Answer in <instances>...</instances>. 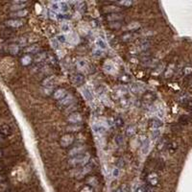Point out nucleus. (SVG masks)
Returning a JSON list of instances; mask_svg holds the SVG:
<instances>
[{
    "mask_svg": "<svg viewBox=\"0 0 192 192\" xmlns=\"http://www.w3.org/2000/svg\"><path fill=\"white\" fill-rule=\"evenodd\" d=\"M88 160H89V154H87V152H84L78 156H75V157H72L69 160V163L73 166L85 165L88 163Z\"/></svg>",
    "mask_w": 192,
    "mask_h": 192,
    "instance_id": "obj_1",
    "label": "nucleus"
},
{
    "mask_svg": "<svg viewBox=\"0 0 192 192\" xmlns=\"http://www.w3.org/2000/svg\"><path fill=\"white\" fill-rule=\"evenodd\" d=\"M74 135L72 134H65L61 137V140H60V143H61V146L63 148H67L71 146L74 142Z\"/></svg>",
    "mask_w": 192,
    "mask_h": 192,
    "instance_id": "obj_2",
    "label": "nucleus"
},
{
    "mask_svg": "<svg viewBox=\"0 0 192 192\" xmlns=\"http://www.w3.org/2000/svg\"><path fill=\"white\" fill-rule=\"evenodd\" d=\"M157 99V95L153 91H147L142 96V103L145 106H150L154 103V101Z\"/></svg>",
    "mask_w": 192,
    "mask_h": 192,
    "instance_id": "obj_3",
    "label": "nucleus"
},
{
    "mask_svg": "<svg viewBox=\"0 0 192 192\" xmlns=\"http://www.w3.org/2000/svg\"><path fill=\"white\" fill-rule=\"evenodd\" d=\"M82 115L78 111H72L67 117L68 122L72 124H80L82 122Z\"/></svg>",
    "mask_w": 192,
    "mask_h": 192,
    "instance_id": "obj_4",
    "label": "nucleus"
},
{
    "mask_svg": "<svg viewBox=\"0 0 192 192\" xmlns=\"http://www.w3.org/2000/svg\"><path fill=\"white\" fill-rule=\"evenodd\" d=\"M71 81L75 86H82L83 84L85 83L86 78H85V75L82 74V73H75V74L72 75Z\"/></svg>",
    "mask_w": 192,
    "mask_h": 192,
    "instance_id": "obj_5",
    "label": "nucleus"
},
{
    "mask_svg": "<svg viewBox=\"0 0 192 192\" xmlns=\"http://www.w3.org/2000/svg\"><path fill=\"white\" fill-rule=\"evenodd\" d=\"M73 101H74L73 95L67 93L62 100H60V105L63 107H69L72 103H73Z\"/></svg>",
    "mask_w": 192,
    "mask_h": 192,
    "instance_id": "obj_6",
    "label": "nucleus"
},
{
    "mask_svg": "<svg viewBox=\"0 0 192 192\" xmlns=\"http://www.w3.org/2000/svg\"><path fill=\"white\" fill-rule=\"evenodd\" d=\"M107 20L111 22H119L120 20L123 19V15L121 14H118V13H112V14H109L107 15Z\"/></svg>",
    "mask_w": 192,
    "mask_h": 192,
    "instance_id": "obj_7",
    "label": "nucleus"
},
{
    "mask_svg": "<svg viewBox=\"0 0 192 192\" xmlns=\"http://www.w3.org/2000/svg\"><path fill=\"white\" fill-rule=\"evenodd\" d=\"M149 127L152 130H159L163 127V121L159 118H152L149 122Z\"/></svg>",
    "mask_w": 192,
    "mask_h": 192,
    "instance_id": "obj_8",
    "label": "nucleus"
},
{
    "mask_svg": "<svg viewBox=\"0 0 192 192\" xmlns=\"http://www.w3.org/2000/svg\"><path fill=\"white\" fill-rule=\"evenodd\" d=\"M55 83H56V79L54 76L47 77L43 82V87L46 88H53L54 86H55Z\"/></svg>",
    "mask_w": 192,
    "mask_h": 192,
    "instance_id": "obj_9",
    "label": "nucleus"
},
{
    "mask_svg": "<svg viewBox=\"0 0 192 192\" xmlns=\"http://www.w3.org/2000/svg\"><path fill=\"white\" fill-rule=\"evenodd\" d=\"M92 129L94 131V133L97 134V135H103V134L106 133V131H107L105 126L101 123H94L92 125Z\"/></svg>",
    "mask_w": 192,
    "mask_h": 192,
    "instance_id": "obj_10",
    "label": "nucleus"
},
{
    "mask_svg": "<svg viewBox=\"0 0 192 192\" xmlns=\"http://www.w3.org/2000/svg\"><path fill=\"white\" fill-rule=\"evenodd\" d=\"M142 139H143L141 141V151H142L143 155H147L149 152V149H150V141L145 136H143Z\"/></svg>",
    "mask_w": 192,
    "mask_h": 192,
    "instance_id": "obj_11",
    "label": "nucleus"
},
{
    "mask_svg": "<svg viewBox=\"0 0 192 192\" xmlns=\"http://www.w3.org/2000/svg\"><path fill=\"white\" fill-rule=\"evenodd\" d=\"M67 91H65L64 88H59L57 91H55L53 92V97L57 99V100H62L65 95H67Z\"/></svg>",
    "mask_w": 192,
    "mask_h": 192,
    "instance_id": "obj_12",
    "label": "nucleus"
},
{
    "mask_svg": "<svg viewBox=\"0 0 192 192\" xmlns=\"http://www.w3.org/2000/svg\"><path fill=\"white\" fill-rule=\"evenodd\" d=\"M148 183L150 185H152V187H156L158 183H159V177L156 173H151L148 175Z\"/></svg>",
    "mask_w": 192,
    "mask_h": 192,
    "instance_id": "obj_13",
    "label": "nucleus"
},
{
    "mask_svg": "<svg viewBox=\"0 0 192 192\" xmlns=\"http://www.w3.org/2000/svg\"><path fill=\"white\" fill-rule=\"evenodd\" d=\"M82 93H83V95H84V97H85L87 101H89V102L93 101V99H94L93 94H92L91 91V89H89L88 87H84L82 88Z\"/></svg>",
    "mask_w": 192,
    "mask_h": 192,
    "instance_id": "obj_14",
    "label": "nucleus"
},
{
    "mask_svg": "<svg viewBox=\"0 0 192 192\" xmlns=\"http://www.w3.org/2000/svg\"><path fill=\"white\" fill-rule=\"evenodd\" d=\"M92 168H93L92 163H87V164H85V165H84L81 168V170H80L79 174H78V176H84V175H86V174H87L89 171L92 170Z\"/></svg>",
    "mask_w": 192,
    "mask_h": 192,
    "instance_id": "obj_15",
    "label": "nucleus"
},
{
    "mask_svg": "<svg viewBox=\"0 0 192 192\" xmlns=\"http://www.w3.org/2000/svg\"><path fill=\"white\" fill-rule=\"evenodd\" d=\"M84 152H86V151H85V148L83 146H75L74 148H72L69 151V156L72 158V157H75V156H78Z\"/></svg>",
    "mask_w": 192,
    "mask_h": 192,
    "instance_id": "obj_16",
    "label": "nucleus"
},
{
    "mask_svg": "<svg viewBox=\"0 0 192 192\" xmlns=\"http://www.w3.org/2000/svg\"><path fill=\"white\" fill-rule=\"evenodd\" d=\"M144 88H145V87H144L142 84H132L130 86L131 91L134 93H139L144 91Z\"/></svg>",
    "mask_w": 192,
    "mask_h": 192,
    "instance_id": "obj_17",
    "label": "nucleus"
},
{
    "mask_svg": "<svg viewBox=\"0 0 192 192\" xmlns=\"http://www.w3.org/2000/svg\"><path fill=\"white\" fill-rule=\"evenodd\" d=\"M115 92L117 97L121 99V98L125 97V96L128 94V88L125 87H117L115 89Z\"/></svg>",
    "mask_w": 192,
    "mask_h": 192,
    "instance_id": "obj_18",
    "label": "nucleus"
},
{
    "mask_svg": "<svg viewBox=\"0 0 192 192\" xmlns=\"http://www.w3.org/2000/svg\"><path fill=\"white\" fill-rule=\"evenodd\" d=\"M6 25L13 27V28H17L23 25V21L20 19H10L6 21Z\"/></svg>",
    "mask_w": 192,
    "mask_h": 192,
    "instance_id": "obj_19",
    "label": "nucleus"
},
{
    "mask_svg": "<svg viewBox=\"0 0 192 192\" xmlns=\"http://www.w3.org/2000/svg\"><path fill=\"white\" fill-rule=\"evenodd\" d=\"M27 2L25 1H15L13 3V5H12V7H11V10H14V11H20L22 10L24 7L26 6Z\"/></svg>",
    "mask_w": 192,
    "mask_h": 192,
    "instance_id": "obj_20",
    "label": "nucleus"
},
{
    "mask_svg": "<svg viewBox=\"0 0 192 192\" xmlns=\"http://www.w3.org/2000/svg\"><path fill=\"white\" fill-rule=\"evenodd\" d=\"M179 123L182 125H187L189 123H192V112L188 115H182L179 118Z\"/></svg>",
    "mask_w": 192,
    "mask_h": 192,
    "instance_id": "obj_21",
    "label": "nucleus"
},
{
    "mask_svg": "<svg viewBox=\"0 0 192 192\" xmlns=\"http://www.w3.org/2000/svg\"><path fill=\"white\" fill-rule=\"evenodd\" d=\"M95 44H96V46H97V48L98 49H100V50H106L107 49V47H108V45H107V43H106V41L102 39V38H97L96 39V40H95Z\"/></svg>",
    "mask_w": 192,
    "mask_h": 192,
    "instance_id": "obj_22",
    "label": "nucleus"
},
{
    "mask_svg": "<svg viewBox=\"0 0 192 192\" xmlns=\"http://www.w3.org/2000/svg\"><path fill=\"white\" fill-rule=\"evenodd\" d=\"M60 5V14H65L69 11V4L67 2H59Z\"/></svg>",
    "mask_w": 192,
    "mask_h": 192,
    "instance_id": "obj_23",
    "label": "nucleus"
},
{
    "mask_svg": "<svg viewBox=\"0 0 192 192\" xmlns=\"http://www.w3.org/2000/svg\"><path fill=\"white\" fill-rule=\"evenodd\" d=\"M104 71H106L107 73H112L115 71V67H113V64L110 61H108L104 63Z\"/></svg>",
    "mask_w": 192,
    "mask_h": 192,
    "instance_id": "obj_24",
    "label": "nucleus"
},
{
    "mask_svg": "<svg viewBox=\"0 0 192 192\" xmlns=\"http://www.w3.org/2000/svg\"><path fill=\"white\" fill-rule=\"evenodd\" d=\"M135 132H136V126L132 124V125H129L127 127V130H126V135H127L128 136H132L135 134Z\"/></svg>",
    "mask_w": 192,
    "mask_h": 192,
    "instance_id": "obj_25",
    "label": "nucleus"
},
{
    "mask_svg": "<svg viewBox=\"0 0 192 192\" xmlns=\"http://www.w3.org/2000/svg\"><path fill=\"white\" fill-rule=\"evenodd\" d=\"M27 14H28L27 10H20V11H16V12H14V13H12L11 16H13V17H23V16H25Z\"/></svg>",
    "mask_w": 192,
    "mask_h": 192,
    "instance_id": "obj_26",
    "label": "nucleus"
},
{
    "mask_svg": "<svg viewBox=\"0 0 192 192\" xmlns=\"http://www.w3.org/2000/svg\"><path fill=\"white\" fill-rule=\"evenodd\" d=\"M32 62H33V58L31 55H25L21 58V63L23 65H29L32 63Z\"/></svg>",
    "mask_w": 192,
    "mask_h": 192,
    "instance_id": "obj_27",
    "label": "nucleus"
},
{
    "mask_svg": "<svg viewBox=\"0 0 192 192\" xmlns=\"http://www.w3.org/2000/svg\"><path fill=\"white\" fill-rule=\"evenodd\" d=\"M45 59H46V53H37L34 58L35 62H37V63L43 62Z\"/></svg>",
    "mask_w": 192,
    "mask_h": 192,
    "instance_id": "obj_28",
    "label": "nucleus"
},
{
    "mask_svg": "<svg viewBox=\"0 0 192 192\" xmlns=\"http://www.w3.org/2000/svg\"><path fill=\"white\" fill-rule=\"evenodd\" d=\"M9 52L13 55H16L19 52V44H11L9 46Z\"/></svg>",
    "mask_w": 192,
    "mask_h": 192,
    "instance_id": "obj_29",
    "label": "nucleus"
},
{
    "mask_svg": "<svg viewBox=\"0 0 192 192\" xmlns=\"http://www.w3.org/2000/svg\"><path fill=\"white\" fill-rule=\"evenodd\" d=\"M26 52L28 53H31V54H37L39 53V47L38 45H32V46H28L26 49H25Z\"/></svg>",
    "mask_w": 192,
    "mask_h": 192,
    "instance_id": "obj_30",
    "label": "nucleus"
},
{
    "mask_svg": "<svg viewBox=\"0 0 192 192\" xmlns=\"http://www.w3.org/2000/svg\"><path fill=\"white\" fill-rule=\"evenodd\" d=\"M135 34L134 32H128L122 36V39L125 41H130L135 38Z\"/></svg>",
    "mask_w": 192,
    "mask_h": 192,
    "instance_id": "obj_31",
    "label": "nucleus"
},
{
    "mask_svg": "<svg viewBox=\"0 0 192 192\" xmlns=\"http://www.w3.org/2000/svg\"><path fill=\"white\" fill-rule=\"evenodd\" d=\"M87 67V63L86 60L80 59V60H78V61H77V67L79 69H84V68H86Z\"/></svg>",
    "mask_w": 192,
    "mask_h": 192,
    "instance_id": "obj_32",
    "label": "nucleus"
},
{
    "mask_svg": "<svg viewBox=\"0 0 192 192\" xmlns=\"http://www.w3.org/2000/svg\"><path fill=\"white\" fill-rule=\"evenodd\" d=\"M0 133L5 135H11V128L9 127L8 125H3L1 128H0Z\"/></svg>",
    "mask_w": 192,
    "mask_h": 192,
    "instance_id": "obj_33",
    "label": "nucleus"
},
{
    "mask_svg": "<svg viewBox=\"0 0 192 192\" xmlns=\"http://www.w3.org/2000/svg\"><path fill=\"white\" fill-rule=\"evenodd\" d=\"M61 30L63 33H69L71 31V26L68 22H63L61 25Z\"/></svg>",
    "mask_w": 192,
    "mask_h": 192,
    "instance_id": "obj_34",
    "label": "nucleus"
},
{
    "mask_svg": "<svg viewBox=\"0 0 192 192\" xmlns=\"http://www.w3.org/2000/svg\"><path fill=\"white\" fill-rule=\"evenodd\" d=\"M174 68H175L174 64H170L169 67H167V69L165 70V77L166 78H170L173 75V73H174Z\"/></svg>",
    "mask_w": 192,
    "mask_h": 192,
    "instance_id": "obj_35",
    "label": "nucleus"
},
{
    "mask_svg": "<svg viewBox=\"0 0 192 192\" xmlns=\"http://www.w3.org/2000/svg\"><path fill=\"white\" fill-rule=\"evenodd\" d=\"M183 74L187 77H189L192 75V67L191 65H187L185 67H183Z\"/></svg>",
    "mask_w": 192,
    "mask_h": 192,
    "instance_id": "obj_36",
    "label": "nucleus"
},
{
    "mask_svg": "<svg viewBox=\"0 0 192 192\" xmlns=\"http://www.w3.org/2000/svg\"><path fill=\"white\" fill-rule=\"evenodd\" d=\"M76 6H77L78 11H79L81 14L85 13V11H86V4H85V2H77Z\"/></svg>",
    "mask_w": 192,
    "mask_h": 192,
    "instance_id": "obj_37",
    "label": "nucleus"
},
{
    "mask_svg": "<svg viewBox=\"0 0 192 192\" xmlns=\"http://www.w3.org/2000/svg\"><path fill=\"white\" fill-rule=\"evenodd\" d=\"M115 142L118 146H123V144H124V139H123V136L121 135H117L115 136Z\"/></svg>",
    "mask_w": 192,
    "mask_h": 192,
    "instance_id": "obj_38",
    "label": "nucleus"
},
{
    "mask_svg": "<svg viewBox=\"0 0 192 192\" xmlns=\"http://www.w3.org/2000/svg\"><path fill=\"white\" fill-rule=\"evenodd\" d=\"M80 129H81V125H79V124H73L72 126L67 127V130L69 132H76V131H79Z\"/></svg>",
    "mask_w": 192,
    "mask_h": 192,
    "instance_id": "obj_39",
    "label": "nucleus"
},
{
    "mask_svg": "<svg viewBox=\"0 0 192 192\" xmlns=\"http://www.w3.org/2000/svg\"><path fill=\"white\" fill-rule=\"evenodd\" d=\"M56 39L59 43H64L67 41V37L64 35H58L56 37Z\"/></svg>",
    "mask_w": 192,
    "mask_h": 192,
    "instance_id": "obj_40",
    "label": "nucleus"
},
{
    "mask_svg": "<svg viewBox=\"0 0 192 192\" xmlns=\"http://www.w3.org/2000/svg\"><path fill=\"white\" fill-rule=\"evenodd\" d=\"M115 124L117 126V127H122L123 124H124V121H123V119H122V118L117 117V118L115 120Z\"/></svg>",
    "mask_w": 192,
    "mask_h": 192,
    "instance_id": "obj_41",
    "label": "nucleus"
},
{
    "mask_svg": "<svg viewBox=\"0 0 192 192\" xmlns=\"http://www.w3.org/2000/svg\"><path fill=\"white\" fill-rule=\"evenodd\" d=\"M132 4H133L132 1H120V2H118V5L122 6V7H130Z\"/></svg>",
    "mask_w": 192,
    "mask_h": 192,
    "instance_id": "obj_42",
    "label": "nucleus"
},
{
    "mask_svg": "<svg viewBox=\"0 0 192 192\" xmlns=\"http://www.w3.org/2000/svg\"><path fill=\"white\" fill-rule=\"evenodd\" d=\"M159 135H160L159 130H153L152 131V137H153L154 139H158V137L159 136Z\"/></svg>",
    "mask_w": 192,
    "mask_h": 192,
    "instance_id": "obj_43",
    "label": "nucleus"
},
{
    "mask_svg": "<svg viewBox=\"0 0 192 192\" xmlns=\"http://www.w3.org/2000/svg\"><path fill=\"white\" fill-rule=\"evenodd\" d=\"M147 191V187H143V185H139L135 189V192H146Z\"/></svg>",
    "mask_w": 192,
    "mask_h": 192,
    "instance_id": "obj_44",
    "label": "nucleus"
},
{
    "mask_svg": "<svg viewBox=\"0 0 192 192\" xmlns=\"http://www.w3.org/2000/svg\"><path fill=\"white\" fill-rule=\"evenodd\" d=\"M149 45H150V43H149V41H143V43L140 44V48H141V49L144 51V50H146V49H148V48H149Z\"/></svg>",
    "mask_w": 192,
    "mask_h": 192,
    "instance_id": "obj_45",
    "label": "nucleus"
},
{
    "mask_svg": "<svg viewBox=\"0 0 192 192\" xmlns=\"http://www.w3.org/2000/svg\"><path fill=\"white\" fill-rule=\"evenodd\" d=\"M120 174V171H119V168H115V169H112L111 171V175L113 178H117L119 176Z\"/></svg>",
    "mask_w": 192,
    "mask_h": 192,
    "instance_id": "obj_46",
    "label": "nucleus"
},
{
    "mask_svg": "<svg viewBox=\"0 0 192 192\" xmlns=\"http://www.w3.org/2000/svg\"><path fill=\"white\" fill-rule=\"evenodd\" d=\"M51 44H52L53 48H55V49H58V48L60 47V43H58L56 39H53L51 40Z\"/></svg>",
    "mask_w": 192,
    "mask_h": 192,
    "instance_id": "obj_47",
    "label": "nucleus"
},
{
    "mask_svg": "<svg viewBox=\"0 0 192 192\" xmlns=\"http://www.w3.org/2000/svg\"><path fill=\"white\" fill-rule=\"evenodd\" d=\"M93 54H94V56L95 57H101L102 55H103V51L102 50H100V49H95L94 51H93Z\"/></svg>",
    "mask_w": 192,
    "mask_h": 192,
    "instance_id": "obj_48",
    "label": "nucleus"
},
{
    "mask_svg": "<svg viewBox=\"0 0 192 192\" xmlns=\"http://www.w3.org/2000/svg\"><path fill=\"white\" fill-rule=\"evenodd\" d=\"M81 192H92V188L91 187H89V185H86V187H84L82 188Z\"/></svg>",
    "mask_w": 192,
    "mask_h": 192,
    "instance_id": "obj_49",
    "label": "nucleus"
},
{
    "mask_svg": "<svg viewBox=\"0 0 192 192\" xmlns=\"http://www.w3.org/2000/svg\"><path fill=\"white\" fill-rule=\"evenodd\" d=\"M7 187H8V185L6 183H0V192H5V190L7 189Z\"/></svg>",
    "mask_w": 192,
    "mask_h": 192,
    "instance_id": "obj_50",
    "label": "nucleus"
},
{
    "mask_svg": "<svg viewBox=\"0 0 192 192\" xmlns=\"http://www.w3.org/2000/svg\"><path fill=\"white\" fill-rule=\"evenodd\" d=\"M120 188L122 189V191H123V192H130V188H129V187H128L127 184H123L122 187H120Z\"/></svg>",
    "mask_w": 192,
    "mask_h": 192,
    "instance_id": "obj_51",
    "label": "nucleus"
},
{
    "mask_svg": "<svg viewBox=\"0 0 192 192\" xmlns=\"http://www.w3.org/2000/svg\"><path fill=\"white\" fill-rule=\"evenodd\" d=\"M115 192H123V191H122V189H121V188L119 187V188H117Z\"/></svg>",
    "mask_w": 192,
    "mask_h": 192,
    "instance_id": "obj_52",
    "label": "nucleus"
},
{
    "mask_svg": "<svg viewBox=\"0 0 192 192\" xmlns=\"http://www.w3.org/2000/svg\"><path fill=\"white\" fill-rule=\"evenodd\" d=\"M2 139H3V135L0 134V140H2Z\"/></svg>",
    "mask_w": 192,
    "mask_h": 192,
    "instance_id": "obj_53",
    "label": "nucleus"
},
{
    "mask_svg": "<svg viewBox=\"0 0 192 192\" xmlns=\"http://www.w3.org/2000/svg\"><path fill=\"white\" fill-rule=\"evenodd\" d=\"M2 180H3L2 176H0V183H1V182H2Z\"/></svg>",
    "mask_w": 192,
    "mask_h": 192,
    "instance_id": "obj_54",
    "label": "nucleus"
},
{
    "mask_svg": "<svg viewBox=\"0 0 192 192\" xmlns=\"http://www.w3.org/2000/svg\"><path fill=\"white\" fill-rule=\"evenodd\" d=\"M1 168H2V165H1V163H0V170H1Z\"/></svg>",
    "mask_w": 192,
    "mask_h": 192,
    "instance_id": "obj_55",
    "label": "nucleus"
},
{
    "mask_svg": "<svg viewBox=\"0 0 192 192\" xmlns=\"http://www.w3.org/2000/svg\"><path fill=\"white\" fill-rule=\"evenodd\" d=\"M1 156H2V152H0V158H1Z\"/></svg>",
    "mask_w": 192,
    "mask_h": 192,
    "instance_id": "obj_56",
    "label": "nucleus"
}]
</instances>
